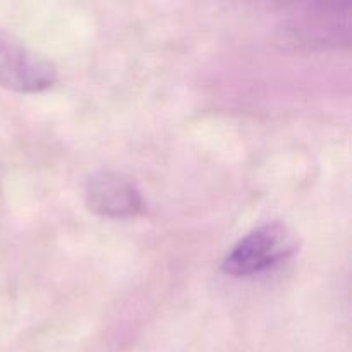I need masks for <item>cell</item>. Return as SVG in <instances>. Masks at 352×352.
<instances>
[{"mask_svg": "<svg viewBox=\"0 0 352 352\" xmlns=\"http://www.w3.org/2000/svg\"><path fill=\"white\" fill-rule=\"evenodd\" d=\"M298 251V237L284 223H267L253 230L229 251L222 272L230 277L261 274Z\"/></svg>", "mask_w": 352, "mask_h": 352, "instance_id": "6da1fadb", "label": "cell"}, {"mask_svg": "<svg viewBox=\"0 0 352 352\" xmlns=\"http://www.w3.org/2000/svg\"><path fill=\"white\" fill-rule=\"evenodd\" d=\"M284 30L292 43L308 48L351 43V3H306L296 7Z\"/></svg>", "mask_w": 352, "mask_h": 352, "instance_id": "7a4b0ae2", "label": "cell"}, {"mask_svg": "<svg viewBox=\"0 0 352 352\" xmlns=\"http://www.w3.org/2000/svg\"><path fill=\"white\" fill-rule=\"evenodd\" d=\"M57 81V67L43 55L0 28V86L17 93H40Z\"/></svg>", "mask_w": 352, "mask_h": 352, "instance_id": "3957f363", "label": "cell"}, {"mask_svg": "<svg viewBox=\"0 0 352 352\" xmlns=\"http://www.w3.org/2000/svg\"><path fill=\"white\" fill-rule=\"evenodd\" d=\"M86 201L91 212L103 217H133L143 210L140 191L116 172L93 175L86 188Z\"/></svg>", "mask_w": 352, "mask_h": 352, "instance_id": "277c9868", "label": "cell"}]
</instances>
